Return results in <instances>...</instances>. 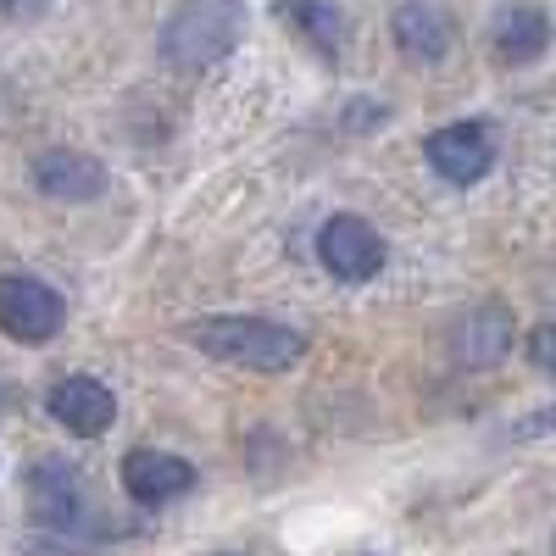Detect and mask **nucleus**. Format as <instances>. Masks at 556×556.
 <instances>
[{
	"instance_id": "9b49d317",
	"label": "nucleus",
	"mask_w": 556,
	"mask_h": 556,
	"mask_svg": "<svg viewBox=\"0 0 556 556\" xmlns=\"http://www.w3.org/2000/svg\"><path fill=\"white\" fill-rule=\"evenodd\" d=\"M551 39V23L540 7H501L495 12V28H490V45L506 67H529Z\"/></svg>"
},
{
	"instance_id": "0eeeda50",
	"label": "nucleus",
	"mask_w": 556,
	"mask_h": 556,
	"mask_svg": "<svg viewBox=\"0 0 556 556\" xmlns=\"http://www.w3.org/2000/svg\"><path fill=\"white\" fill-rule=\"evenodd\" d=\"M123 490L139 506H167L195 490V468L173 451H128L123 456Z\"/></svg>"
},
{
	"instance_id": "1a4fd4ad",
	"label": "nucleus",
	"mask_w": 556,
	"mask_h": 556,
	"mask_svg": "<svg viewBox=\"0 0 556 556\" xmlns=\"http://www.w3.org/2000/svg\"><path fill=\"white\" fill-rule=\"evenodd\" d=\"M395 45L406 62H445V51L456 45V28L440 7H429V0H406V7H395V23H390Z\"/></svg>"
},
{
	"instance_id": "9d476101",
	"label": "nucleus",
	"mask_w": 556,
	"mask_h": 556,
	"mask_svg": "<svg viewBox=\"0 0 556 556\" xmlns=\"http://www.w3.org/2000/svg\"><path fill=\"white\" fill-rule=\"evenodd\" d=\"M34 184L51 201H96L106 190V167L84 151H45L34 156Z\"/></svg>"
},
{
	"instance_id": "20e7f679",
	"label": "nucleus",
	"mask_w": 556,
	"mask_h": 556,
	"mask_svg": "<svg viewBox=\"0 0 556 556\" xmlns=\"http://www.w3.org/2000/svg\"><path fill=\"white\" fill-rule=\"evenodd\" d=\"M67 301L28 273H7L0 278V334H12L17 345H45L62 334Z\"/></svg>"
},
{
	"instance_id": "39448f33",
	"label": "nucleus",
	"mask_w": 556,
	"mask_h": 556,
	"mask_svg": "<svg viewBox=\"0 0 556 556\" xmlns=\"http://www.w3.org/2000/svg\"><path fill=\"white\" fill-rule=\"evenodd\" d=\"M317 256L323 267H329L334 278H345V285H367V278H379L384 273V240H379V228L367 223V217H329L323 223V235H317Z\"/></svg>"
},
{
	"instance_id": "f257e3e1",
	"label": "nucleus",
	"mask_w": 556,
	"mask_h": 556,
	"mask_svg": "<svg viewBox=\"0 0 556 556\" xmlns=\"http://www.w3.org/2000/svg\"><path fill=\"white\" fill-rule=\"evenodd\" d=\"M190 345L206 351L212 362L251 367V374H285L306 356V340L273 317H201L190 329Z\"/></svg>"
},
{
	"instance_id": "7ed1b4c3",
	"label": "nucleus",
	"mask_w": 556,
	"mask_h": 556,
	"mask_svg": "<svg viewBox=\"0 0 556 556\" xmlns=\"http://www.w3.org/2000/svg\"><path fill=\"white\" fill-rule=\"evenodd\" d=\"M28 518L62 540H84L96 529V501H89V484L73 462L51 456L28 468Z\"/></svg>"
},
{
	"instance_id": "f03ea898",
	"label": "nucleus",
	"mask_w": 556,
	"mask_h": 556,
	"mask_svg": "<svg viewBox=\"0 0 556 556\" xmlns=\"http://www.w3.org/2000/svg\"><path fill=\"white\" fill-rule=\"evenodd\" d=\"M245 34V7L240 0H190L184 12L167 17L162 28V56L173 67H212L240 45Z\"/></svg>"
},
{
	"instance_id": "423d86ee",
	"label": "nucleus",
	"mask_w": 556,
	"mask_h": 556,
	"mask_svg": "<svg viewBox=\"0 0 556 556\" xmlns=\"http://www.w3.org/2000/svg\"><path fill=\"white\" fill-rule=\"evenodd\" d=\"M429 167L445 178V184H479L490 167H495V139L484 123H445L429 134Z\"/></svg>"
},
{
	"instance_id": "f8f14e48",
	"label": "nucleus",
	"mask_w": 556,
	"mask_h": 556,
	"mask_svg": "<svg viewBox=\"0 0 556 556\" xmlns=\"http://www.w3.org/2000/svg\"><path fill=\"white\" fill-rule=\"evenodd\" d=\"M506 351H513V317H506V306H479L473 317H462L456 356L468 362V367H490Z\"/></svg>"
},
{
	"instance_id": "ddd939ff",
	"label": "nucleus",
	"mask_w": 556,
	"mask_h": 556,
	"mask_svg": "<svg viewBox=\"0 0 556 556\" xmlns=\"http://www.w3.org/2000/svg\"><path fill=\"white\" fill-rule=\"evenodd\" d=\"M285 17H290V28L312 45V51L323 56V62H334L340 56V12L329 7V0H285Z\"/></svg>"
},
{
	"instance_id": "2eb2a0df",
	"label": "nucleus",
	"mask_w": 556,
	"mask_h": 556,
	"mask_svg": "<svg viewBox=\"0 0 556 556\" xmlns=\"http://www.w3.org/2000/svg\"><path fill=\"white\" fill-rule=\"evenodd\" d=\"M551 556H556V545H551Z\"/></svg>"
},
{
	"instance_id": "4468645a",
	"label": "nucleus",
	"mask_w": 556,
	"mask_h": 556,
	"mask_svg": "<svg viewBox=\"0 0 556 556\" xmlns=\"http://www.w3.org/2000/svg\"><path fill=\"white\" fill-rule=\"evenodd\" d=\"M529 362L540 367V374H551V379H556V323H545V329H534V334H529Z\"/></svg>"
},
{
	"instance_id": "6e6552de",
	"label": "nucleus",
	"mask_w": 556,
	"mask_h": 556,
	"mask_svg": "<svg viewBox=\"0 0 556 556\" xmlns=\"http://www.w3.org/2000/svg\"><path fill=\"white\" fill-rule=\"evenodd\" d=\"M51 417H56V424H62L67 434L96 440V434H106V429H112V417H117V395H112L101 379L73 374V379H62V384L51 390Z\"/></svg>"
}]
</instances>
